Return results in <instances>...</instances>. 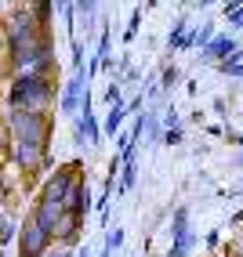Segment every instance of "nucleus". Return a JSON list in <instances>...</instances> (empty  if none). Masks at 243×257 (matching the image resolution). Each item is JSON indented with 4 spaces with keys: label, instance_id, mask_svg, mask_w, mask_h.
Listing matches in <instances>:
<instances>
[{
    "label": "nucleus",
    "instance_id": "nucleus-1",
    "mask_svg": "<svg viewBox=\"0 0 243 257\" xmlns=\"http://www.w3.org/2000/svg\"><path fill=\"white\" fill-rule=\"evenodd\" d=\"M69 188H73L69 174H58L55 181L47 185V192H44L40 207H37V225H40L44 232H55V225L62 221V210H65V196H69Z\"/></svg>",
    "mask_w": 243,
    "mask_h": 257
},
{
    "label": "nucleus",
    "instance_id": "nucleus-2",
    "mask_svg": "<svg viewBox=\"0 0 243 257\" xmlns=\"http://www.w3.org/2000/svg\"><path fill=\"white\" fill-rule=\"evenodd\" d=\"M11 127H15V134H19V145H44L47 123H44L40 112H33V109L11 112Z\"/></svg>",
    "mask_w": 243,
    "mask_h": 257
},
{
    "label": "nucleus",
    "instance_id": "nucleus-3",
    "mask_svg": "<svg viewBox=\"0 0 243 257\" xmlns=\"http://www.w3.org/2000/svg\"><path fill=\"white\" fill-rule=\"evenodd\" d=\"M47 83L40 80V76H33V73H26V76H19V80H15V87H11V101H15V105H26V109H37L40 105V101H47Z\"/></svg>",
    "mask_w": 243,
    "mask_h": 257
},
{
    "label": "nucleus",
    "instance_id": "nucleus-4",
    "mask_svg": "<svg viewBox=\"0 0 243 257\" xmlns=\"http://www.w3.org/2000/svg\"><path fill=\"white\" fill-rule=\"evenodd\" d=\"M47 239H51V232H44L37 225V217H33L26 225V232H22V257H40L44 246H47Z\"/></svg>",
    "mask_w": 243,
    "mask_h": 257
},
{
    "label": "nucleus",
    "instance_id": "nucleus-5",
    "mask_svg": "<svg viewBox=\"0 0 243 257\" xmlns=\"http://www.w3.org/2000/svg\"><path fill=\"white\" fill-rule=\"evenodd\" d=\"M29 47H33V19H15L11 22V51H15V58H22Z\"/></svg>",
    "mask_w": 243,
    "mask_h": 257
},
{
    "label": "nucleus",
    "instance_id": "nucleus-6",
    "mask_svg": "<svg viewBox=\"0 0 243 257\" xmlns=\"http://www.w3.org/2000/svg\"><path fill=\"white\" fill-rule=\"evenodd\" d=\"M76 138L98 145V123H95V112H91V98L84 94V116L76 119Z\"/></svg>",
    "mask_w": 243,
    "mask_h": 257
},
{
    "label": "nucleus",
    "instance_id": "nucleus-7",
    "mask_svg": "<svg viewBox=\"0 0 243 257\" xmlns=\"http://www.w3.org/2000/svg\"><path fill=\"white\" fill-rule=\"evenodd\" d=\"M80 91H84V76L69 80V87L62 94V112H76V101H80Z\"/></svg>",
    "mask_w": 243,
    "mask_h": 257
},
{
    "label": "nucleus",
    "instance_id": "nucleus-8",
    "mask_svg": "<svg viewBox=\"0 0 243 257\" xmlns=\"http://www.w3.org/2000/svg\"><path fill=\"white\" fill-rule=\"evenodd\" d=\"M65 207L73 210L76 217H80V214H88V207H91V203H88V192H84L80 185H73V188H69V196H65Z\"/></svg>",
    "mask_w": 243,
    "mask_h": 257
},
{
    "label": "nucleus",
    "instance_id": "nucleus-9",
    "mask_svg": "<svg viewBox=\"0 0 243 257\" xmlns=\"http://www.w3.org/2000/svg\"><path fill=\"white\" fill-rule=\"evenodd\" d=\"M207 58H225V62H232V58H236V44H232L229 37H221V40H214L211 47H207Z\"/></svg>",
    "mask_w": 243,
    "mask_h": 257
},
{
    "label": "nucleus",
    "instance_id": "nucleus-10",
    "mask_svg": "<svg viewBox=\"0 0 243 257\" xmlns=\"http://www.w3.org/2000/svg\"><path fill=\"white\" fill-rule=\"evenodd\" d=\"M124 112H127L124 101H113V105H109V116H106V131H109V134H113L120 123H124Z\"/></svg>",
    "mask_w": 243,
    "mask_h": 257
},
{
    "label": "nucleus",
    "instance_id": "nucleus-11",
    "mask_svg": "<svg viewBox=\"0 0 243 257\" xmlns=\"http://www.w3.org/2000/svg\"><path fill=\"white\" fill-rule=\"evenodd\" d=\"M15 156H19L22 167H33V163L40 160V145H19V152H15Z\"/></svg>",
    "mask_w": 243,
    "mask_h": 257
},
{
    "label": "nucleus",
    "instance_id": "nucleus-12",
    "mask_svg": "<svg viewBox=\"0 0 243 257\" xmlns=\"http://www.w3.org/2000/svg\"><path fill=\"white\" fill-rule=\"evenodd\" d=\"M134 178H138V163L131 160V163H124V178H120V192H127V188L134 185Z\"/></svg>",
    "mask_w": 243,
    "mask_h": 257
},
{
    "label": "nucleus",
    "instance_id": "nucleus-13",
    "mask_svg": "<svg viewBox=\"0 0 243 257\" xmlns=\"http://www.w3.org/2000/svg\"><path fill=\"white\" fill-rule=\"evenodd\" d=\"M189 243H193V239H189V232H178V235H175V246H171V257H185Z\"/></svg>",
    "mask_w": 243,
    "mask_h": 257
},
{
    "label": "nucleus",
    "instance_id": "nucleus-14",
    "mask_svg": "<svg viewBox=\"0 0 243 257\" xmlns=\"http://www.w3.org/2000/svg\"><path fill=\"white\" fill-rule=\"evenodd\" d=\"M138 26H142V11L134 8V11H131V26L124 29V40H134V33H138Z\"/></svg>",
    "mask_w": 243,
    "mask_h": 257
},
{
    "label": "nucleus",
    "instance_id": "nucleus-15",
    "mask_svg": "<svg viewBox=\"0 0 243 257\" xmlns=\"http://www.w3.org/2000/svg\"><path fill=\"white\" fill-rule=\"evenodd\" d=\"M175 83H178V69L171 65V69H164V91H171Z\"/></svg>",
    "mask_w": 243,
    "mask_h": 257
},
{
    "label": "nucleus",
    "instance_id": "nucleus-16",
    "mask_svg": "<svg viewBox=\"0 0 243 257\" xmlns=\"http://www.w3.org/2000/svg\"><path fill=\"white\" fill-rule=\"evenodd\" d=\"M211 33H214L211 26H200V29L193 33V44H207V40H211Z\"/></svg>",
    "mask_w": 243,
    "mask_h": 257
},
{
    "label": "nucleus",
    "instance_id": "nucleus-17",
    "mask_svg": "<svg viewBox=\"0 0 243 257\" xmlns=\"http://www.w3.org/2000/svg\"><path fill=\"white\" fill-rule=\"evenodd\" d=\"M11 235H15V225H11V221H4V217H0V243H8Z\"/></svg>",
    "mask_w": 243,
    "mask_h": 257
},
{
    "label": "nucleus",
    "instance_id": "nucleus-18",
    "mask_svg": "<svg viewBox=\"0 0 243 257\" xmlns=\"http://www.w3.org/2000/svg\"><path fill=\"white\" fill-rule=\"evenodd\" d=\"M164 142H167V145H178V142H182V131H178V127H171V131L164 134Z\"/></svg>",
    "mask_w": 243,
    "mask_h": 257
},
{
    "label": "nucleus",
    "instance_id": "nucleus-19",
    "mask_svg": "<svg viewBox=\"0 0 243 257\" xmlns=\"http://www.w3.org/2000/svg\"><path fill=\"white\" fill-rule=\"evenodd\" d=\"M120 243H124V232H113V235L106 239V250H116Z\"/></svg>",
    "mask_w": 243,
    "mask_h": 257
},
{
    "label": "nucleus",
    "instance_id": "nucleus-20",
    "mask_svg": "<svg viewBox=\"0 0 243 257\" xmlns=\"http://www.w3.org/2000/svg\"><path fill=\"white\" fill-rule=\"evenodd\" d=\"M73 65H76V69L84 65V44H73Z\"/></svg>",
    "mask_w": 243,
    "mask_h": 257
},
{
    "label": "nucleus",
    "instance_id": "nucleus-21",
    "mask_svg": "<svg viewBox=\"0 0 243 257\" xmlns=\"http://www.w3.org/2000/svg\"><path fill=\"white\" fill-rule=\"evenodd\" d=\"M51 257H69V253H51Z\"/></svg>",
    "mask_w": 243,
    "mask_h": 257
}]
</instances>
